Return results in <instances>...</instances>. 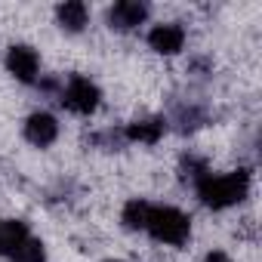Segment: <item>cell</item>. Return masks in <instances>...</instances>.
<instances>
[{
  "mask_svg": "<svg viewBox=\"0 0 262 262\" xmlns=\"http://www.w3.org/2000/svg\"><path fill=\"white\" fill-rule=\"evenodd\" d=\"M56 19H59V28L68 31V34H80L90 22V10L80 0H65V4L56 7Z\"/></svg>",
  "mask_w": 262,
  "mask_h": 262,
  "instance_id": "9c48e42d",
  "label": "cell"
},
{
  "mask_svg": "<svg viewBox=\"0 0 262 262\" xmlns=\"http://www.w3.org/2000/svg\"><path fill=\"white\" fill-rule=\"evenodd\" d=\"M148 213H151V204L142 201V198H133V201H126V207H123V213H120V222H123V228H129V231H145Z\"/></svg>",
  "mask_w": 262,
  "mask_h": 262,
  "instance_id": "8fae6325",
  "label": "cell"
},
{
  "mask_svg": "<svg viewBox=\"0 0 262 262\" xmlns=\"http://www.w3.org/2000/svg\"><path fill=\"white\" fill-rule=\"evenodd\" d=\"M148 47L161 56H176L185 47V28L179 22H164L148 31Z\"/></svg>",
  "mask_w": 262,
  "mask_h": 262,
  "instance_id": "8992f818",
  "label": "cell"
},
{
  "mask_svg": "<svg viewBox=\"0 0 262 262\" xmlns=\"http://www.w3.org/2000/svg\"><path fill=\"white\" fill-rule=\"evenodd\" d=\"M13 262H47V247L40 237H28L16 253H13Z\"/></svg>",
  "mask_w": 262,
  "mask_h": 262,
  "instance_id": "5bb4252c",
  "label": "cell"
},
{
  "mask_svg": "<svg viewBox=\"0 0 262 262\" xmlns=\"http://www.w3.org/2000/svg\"><path fill=\"white\" fill-rule=\"evenodd\" d=\"M198 198L204 207L210 210H225V207H234L247 198L250 191V170H234V173H225V176H204L198 185H194Z\"/></svg>",
  "mask_w": 262,
  "mask_h": 262,
  "instance_id": "6da1fadb",
  "label": "cell"
},
{
  "mask_svg": "<svg viewBox=\"0 0 262 262\" xmlns=\"http://www.w3.org/2000/svg\"><path fill=\"white\" fill-rule=\"evenodd\" d=\"M120 133H123V142L155 145V142H161V136L167 133V120H164V117H142V120L126 123Z\"/></svg>",
  "mask_w": 262,
  "mask_h": 262,
  "instance_id": "ba28073f",
  "label": "cell"
},
{
  "mask_svg": "<svg viewBox=\"0 0 262 262\" xmlns=\"http://www.w3.org/2000/svg\"><path fill=\"white\" fill-rule=\"evenodd\" d=\"M204 120H207L204 108H198V105H179V108L173 111V120H170V123L179 129V133H191V129H198Z\"/></svg>",
  "mask_w": 262,
  "mask_h": 262,
  "instance_id": "7c38bea8",
  "label": "cell"
},
{
  "mask_svg": "<svg viewBox=\"0 0 262 262\" xmlns=\"http://www.w3.org/2000/svg\"><path fill=\"white\" fill-rule=\"evenodd\" d=\"M7 71L19 80V83H34L37 71H40V56L34 47L28 43H13L7 50Z\"/></svg>",
  "mask_w": 262,
  "mask_h": 262,
  "instance_id": "277c9868",
  "label": "cell"
},
{
  "mask_svg": "<svg viewBox=\"0 0 262 262\" xmlns=\"http://www.w3.org/2000/svg\"><path fill=\"white\" fill-rule=\"evenodd\" d=\"M179 176H182V182H188V185L194 188L204 176H210V167H207V161L198 158V155H182V161H179Z\"/></svg>",
  "mask_w": 262,
  "mask_h": 262,
  "instance_id": "4fadbf2b",
  "label": "cell"
},
{
  "mask_svg": "<svg viewBox=\"0 0 262 262\" xmlns=\"http://www.w3.org/2000/svg\"><path fill=\"white\" fill-rule=\"evenodd\" d=\"M99 99H102L99 86H96L90 77H83V74H71L68 83H65L62 93H59V102H62L71 114H93V111L99 108Z\"/></svg>",
  "mask_w": 262,
  "mask_h": 262,
  "instance_id": "3957f363",
  "label": "cell"
},
{
  "mask_svg": "<svg viewBox=\"0 0 262 262\" xmlns=\"http://www.w3.org/2000/svg\"><path fill=\"white\" fill-rule=\"evenodd\" d=\"M145 231L158 241V244H170V247H182L191 234V219L176 210V207H151L148 213V225Z\"/></svg>",
  "mask_w": 262,
  "mask_h": 262,
  "instance_id": "7a4b0ae2",
  "label": "cell"
},
{
  "mask_svg": "<svg viewBox=\"0 0 262 262\" xmlns=\"http://www.w3.org/2000/svg\"><path fill=\"white\" fill-rule=\"evenodd\" d=\"M56 136H59V120H56L50 111H34V114H28V120H25V139H28L31 145L47 148V145L56 142Z\"/></svg>",
  "mask_w": 262,
  "mask_h": 262,
  "instance_id": "52a82bcc",
  "label": "cell"
},
{
  "mask_svg": "<svg viewBox=\"0 0 262 262\" xmlns=\"http://www.w3.org/2000/svg\"><path fill=\"white\" fill-rule=\"evenodd\" d=\"M148 19V4L145 0H120L108 10V28L111 31H133Z\"/></svg>",
  "mask_w": 262,
  "mask_h": 262,
  "instance_id": "5b68a950",
  "label": "cell"
},
{
  "mask_svg": "<svg viewBox=\"0 0 262 262\" xmlns=\"http://www.w3.org/2000/svg\"><path fill=\"white\" fill-rule=\"evenodd\" d=\"M108 262H123V259H108Z\"/></svg>",
  "mask_w": 262,
  "mask_h": 262,
  "instance_id": "2e32d148",
  "label": "cell"
},
{
  "mask_svg": "<svg viewBox=\"0 0 262 262\" xmlns=\"http://www.w3.org/2000/svg\"><path fill=\"white\" fill-rule=\"evenodd\" d=\"M204 262H234L228 253H222V250H210L207 256H204Z\"/></svg>",
  "mask_w": 262,
  "mask_h": 262,
  "instance_id": "9a60e30c",
  "label": "cell"
},
{
  "mask_svg": "<svg viewBox=\"0 0 262 262\" xmlns=\"http://www.w3.org/2000/svg\"><path fill=\"white\" fill-rule=\"evenodd\" d=\"M28 222L22 219H4L0 222V256H13L28 241Z\"/></svg>",
  "mask_w": 262,
  "mask_h": 262,
  "instance_id": "30bf717a",
  "label": "cell"
}]
</instances>
